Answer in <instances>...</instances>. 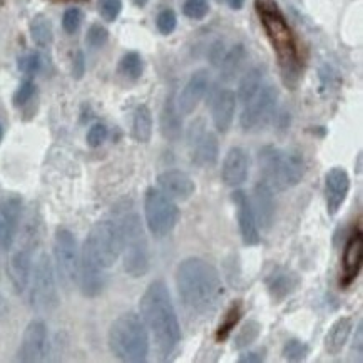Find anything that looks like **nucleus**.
<instances>
[{
  "mask_svg": "<svg viewBox=\"0 0 363 363\" xmlns=\"http://www.w3.org/2000/svg\"><path fill=\"white\" fill-rule=\"evenodd\" d=\"M241 316H243V303H241V300H238L235 301V303H231L230 308L226 310L225 316H223L220 327H218L215 333L218 343L226 342V340L231 337V333L235 332L236 327H238Z\"/></svg>",
  "mask_w": 363,
  "mask_h": 363,
  "instance_id": "obj_31",
  "label": "nucleus"
},
{
  "mask_svg": "<svg viewBox=\"0 0 363 363\" xmlns=\"http://www.w3.org/2000/svg\"><path fill=\"white\" fill-rule=\"evenodd\" d=\"M264 357L259 355L258 352H248V353H243V355H240L238 362L240 363H259L263 362Z\"/></svg>",
  "mask_w": 363,
  "mask_h": 363,
  "instance_id": "obj_46",
  "label": "nucleus"
},
{
  "mask_svg": "<svg viewBox=\"0 0 363 363\" xmlns=\"http://www.w3.org/2000/svg\"><path fill=\"white\" fill-rule=\"evenodd\" d=\"M308 352H310V348L305 342H301V340H296V338H291V340H288L285 345H283L281 353H283V358L288 362H301L308 357Z\"/></svg>",
  "mask_w": 363,
  "mask_h": 363,
  "instance_id": "obj_35",
  "label": "nucleus"
},
{
  "mask_svg": "<svg viewBox=\"0 0 363 363\" xmlns=\"http://www.w3.org/2000/svg\"><path fill=\"white\" fill-rule=\"evenodd\" d=\"M147 2H149V0H133V4H134V6L139 7V9L146 7V6H147Z\"/></svg>",
  "mask_w": 363,
  "mask_h": 363,
  "instance_id": "obj_49",
  "label": "nucleus"
},
{
  "mask_svg": "<svg viewBox=\"0 0 363 363\" xmlns=\"http://www.w3.org/2000/svg\"><path fill=\"white\" fill-rule=\"evenodd\" d=\"M236 94L231 89H223L216 94L211 106V118L216 131L225 134L230 131L236 113Z\"/></svg>",
  "mask_w": 363,
  "mask_h": 363,
  "instance_id": "obj_25",
  "label": "nucleus"
},
{
  "mask_svg": "<svg viewBox=\"0 0 363 363\" xmlns=\"http://www.w3.org/2000/svg\"><path fill=\"white\" fill-rule=\"evenodd\" d=\"M262 323H258L256 320H248L243 327L240 328L238 335L235 337V342H233V347L236 350H243V348H248L250 345L258 340L259 335H262Z\"/></svg>",
  "mask_w": 363,
  "mask_h": 363,
  "instance_id": "obj_34",
  "label": "nucleus"
},
{
  "mask_svg": "<svg viewBox=\"0 0 363 363\" xmlns=\"http://www.w3.org/2000/svg\"><path fill=\"white\" fill-rule=\"evenodd\" d=\"M255 11L258 13L264 34L277 54L281 79L286 86L295 89L301 77V59L296 37L293 34L286 17L274 0H255Z\"/></svg>",
  "mask_w": 363,
  "mask_h": 363,
  "instance_id": "obj_3",
  "label": "nucleus"
},
{
  "mask_svg": "<svg viewBox=\"0 0 363 363\" xmlns=\"http://www.w3.org/2000/svg\"><path fill=\"white\" fill-rule=\"evenodd\" d=\"M119 74H123L125 79H129V81H138V79H141L143 72H144V62H143V57L139 52H128L123 55V59L119 60Z\"/></svg>",
  "mask_w": 363,
  "mask_h": 363,
  "instance_id": "obj_33",
  "label": "nucleus"
},
{
  "mask_svg": "<svg viewBox=\"0 0 363 363\" xmlns=\"http://www.w3.org/2000/svg\"><path fill=\"white\" fill-rule=\"evenodd\" d=\"M106 269L97 267L94 262H91L86 255L81 253V263H79L77 273V285L84 296L96 298L104 291L106 286Z\"/></svg>",
  "mask_w": 363,
  "mask_h": 363,
  "instance_id": "obj_24",
  "label": "nucleus"
},
{
  "mask_svg": "<svg viewBox=\"0 0 363 363\" xmlns=\"http://www.w3.org/2000/svg\"><path fill=\"white\" fill-rule=\"evenodd\" d=\"M246 60V49L243 44H236L235 48H231V50H226L225 59L221 62V76L225 81H231L238 76V72L241 71Z\"/></svg>",
  "mask_w": 363,
  "mask_h": 363,
  "instance_id": "obj_30",
  "label": "nucleus"
},
{
  "mask_svg": "<svg viewBox=\"0 0 363 363\" xmlns=\"http://www.w3.org/2000/svg\"><path fill=\"white\" fill-rule=\"evenodd\" d=\"M156 27L162 35H171L178 27V16L173 9H164L157 13L156 17Z\"/></svg>",
  "mask_w": 363,
  "mask_h": 363,
  "instance_id": "obj_36",
  "label": "nucleus"
},
{
  "mask_svg": "<svg viewBox=\"0 0 363 363\" xmlns=\"http://www.w3.org/2000/svg\"><path fill=\"white\" fill-rule=\"evenodd\" d=\"M188 146L189 157L193 164L203 169L213 167L220 157V143L215 133L208 131L203 119H198L196 123L191 124L188 133Z\"/></svg>",
  "mask_w": 363,
  "mask_h": 363,
  "instance_id": "obj_12",
  "label": "nucleus"
},
{
  "mask_svg": "<svg viewBox=\"0 0 363 363\" xmlns=\"http://www.w3.org/2000/svg\"><path fill=\"white\" fill-rule=\"evenodd\" d=\"M363 263V231L358 226L355 231L348 236L345 248L342 256V278H340V286L348 288L360 274Z\"/></svg>",
  "mask_w": 363,
  "mask_h": 363,
  "instance_id": "obj_15",
  "label": "nucleus"
},
{
  "mask_svg": "<svg viewBox=\"0 0 363 363\" xmlns=\"http://www.w3.org/2000/svg\"><path fill=\"white\" fill-rule=\"evenodd\" d=\"M353 350H355L358 355H362V350H363V328H362V323L357 327L355 340H353Z\"/></svg>",
  "mask_w": 363,
  "mask_h": 363,
  "instance_id": "obj_47",
  "label": "nucleus"
},
{
  "mask_svg": "<svg viewBox=\"0 0 363 363\" xmlns=\"http://www.w3.org/2000/svg\"><path fill=\"white\" fill-rule=\"evenodd\" d=\"M30 37L32 40L35 42V45L39 48H49L54 40V29H52V22L48 16L44 13H39L32 18L30 22Z\"/></svg>",
  "mask_w": 363,
  "mask_h": 363,
  "instance_id": "obj_32",
  "label": "nucleus"
},
{
  "mask_svg": "<svg viewBox=\"0 0 363 363\" xmlns=\"http://www.w3.org/2000/svg\"><path fill=\"white\" fill-rule=\"evenodd\" d=\"M108 136H109L108 125L102 124V123H96V124H92L89 131H87L86 141L91 147H99V146H102V144H104V141L108 139Z\"/></svg>",
  "mask_w": 363,
  "mask_h": 363,
  "instance_id": "obj_43",
  "label": "nucleus"
},
{
  "mask_svg": "<svg viewBox=\"0 0 363 363\" xmlns=\"http://www.w3.org/2000/svg\"><path fill=\"white\" fill-rule=\"evenodd\" d=\"M350 193V176L343 167L335 166L325 176V196H327V211L335 216L342 209Z\"/></svg>",
  "mask_w": 363,
  "mask_h": 363,
  "instance_id": "obj_18",
  "label": "nucleus"
},
{
  "mask_svg": "<svg viewBox=\"0 0 363 363\" xmlns=\"http://www.w3.org/2000/svg\"><path fill=\"white\" fill-rule=\"evenodd\" d=\"M209 84H211V76H209L208 69H199L189 77L184 89L176 99V106H178L181 114L189 116L198 109L199 102L204 99V96L209 91Z\"/></svg>",
  "mask_w": 363,
  "mask_h": 363,
  "instance_id": "obj_17",
  "label": "nucleus"
},
{
  "mask_svg": "<svg viewBox=\"0 0 363 363\" xmlns=\"http://www.w3.org/2000/svg\"><path fill=\"white\" fill-rule=\"evenodd\" d=\"M81 253L102 269L113 268L121 256V236L116 221H97L84 241Z\"/></svg>",
  "mask_w": 363,
  "mask_h": 363,
  "instance_id": "obj_7",
  "label": "nucleus"
},
{
  "mask_svg": "<svg viewBox=\"0 0 363 363\" xmlns=\"http://www.w3.org/2000/svg\"><path fill=\"white\" fill-rule=\"evenodd\" d=\"M209 12L208 0H186L183 4V13L191 21H203Z\"/></svg>",
  "mask_w": 363,
  "mask_h": 363,
  "instance_id": "obj_37",
  "label": "nucleus"
},
{
  "mask_svg": "<svg viewBox=\"0 0 363 363\" xmlns=\"http://www.w3.org/2000/svg\"><path fill=\"white\" fill-rule=\"evenodd\" d=\"M353 330V320L350 316H340L330 327L327 337H325V348L328 355L337 357L345 348L348 338H350Z\"/></svg>",
  "mask_w": 363,
  "mask_h": 363,
  "instance_id": "obj_27",
  "label": "nucleus"
},
{
  "mask_svg": "<svg viewBox=\"0 0 363 363\" xmlns=\"http://www.w3.org/2000/svg\"><path fill=\"white\" fill-rule=\"evenodd\" d=\"M259 171L273 191H288L303 181L306 173L305 157L298 149L264 146L258 152Z\"/></svg>",
  "mask_w": 363,
  "mask_h": 363,
  "instance_id": "obj_6",
  "label": "nucleus"
},
{
  "mask_svg": "<svg viewBox=\"0 0 363 363\" xmlns=\"http://www.w3.org/2000/svg\"><path fill=\"white\" fill-rule=\"evenodd\" d=\"M54 262L60 281L66 286L77 285L79 263H81V250L77 238L72 231L59 228L54 236Z\"/></svg>",
  "mask_w": 363,
  "mask_h": 363,
  "instance_id": "obj_10",
  "label": "nucleus"
},
{
  "mask_svg": "<svg viewBox=\"0 0 363 363\" xmlns=\"http://www.w3.org/2000/svg\"><path fill=\"white\" fill-rule=\"evenodd\" d=\"M109 40V30L101 24H92L87 30L86 42L91 49H101L108 44Z\"/></svg>",
  "mask_w": 363,
  "mask_h": 363,
  "instance_id": "obj_39",
  "label": "nucleus"
},
{
  "mask_svg": "<svg viewBox=\"0 0 363 363\" xmlns=\"http://www.w3.org/2000/svg\"><path fill=\"white\" fill-rule=\"evenodd\" d=\"M233 203L236 204V218H238L241 240L246 246H258L262 241V235H259V226L250 196L245 191L238 189L233 193Z\"/></svg>",
  "mask_w": 363,
  "mask_h": 363,
  "instance_id": "obj_16",
  "label": "nucleus"
},
{
  "mask_svg": "<svg viewBox=\"0 0 363 363\" xmlns=\"http://www.w3.org/2000/svg\"><path fill=\"white\" fill-rule=\"evenodd\" d=\"M82 18H84V13L81 9L77 7H69L66 12H64L62 16V29L66 34H76L79 30V27L82 24Z\"/></svg>",
  "mask_w": 363,
  "mask_h": 363,
  "instance_id": "obj_40",
  "label": "nucleus"
},
{
  "mask_svg": "<svg viewBox=\"0 0 363 363\" xmlns=\"http://www.w3.org/2000/svg\"><path fill=\"white\" fill-rule=\"evenodd\" d=\"M49 355V332L44 320L35 318L29 322L24 335H22L21 347L17 352V360L24 363L44 362Z\"/></svg>",
  "mask_w": 363,
  "mask_h": 363,
  "instance_id": "obj_13",
  "label": "nucleus"
},
{
  "mask_svg": "<svg viewBox=\"0 0 363 363\" xmlns=\"http://www.w3.org/2000/svg\"><path fill=\"white\" fill-rule=\"evenodd\" d=\"M300 283V277L293 269L285 267H274L264 278V285L274 303H281L283 300L291 296L298 290Z\"/></svg>",
  "mask_w": 363,
  "mask_h": 363,
  "instance_id": "obj_21",
  "label": "nucleus"
},
{
  "mask_svg": "<svg viewBox=\"0 0 363 363\" xmlns=\"http://www.w3.org/2000/svg\"><path fill=\"white\" fill-rule=\"evenodd\" d=\"M2 139H4V128L2 124H0V143H2Z\"/></svg>",
  "mask_w": 363,
  "mask_h": 363,
  "instance_id": "obj_50",
  "label": "nucleus"
},
{
  "mask_svg": "<svg viewBox=\"0 0 363 363\" xmlns=\"http://www.w3.org/2000/svg\"><path fill=\"white\" fill-rule=\"evenodd\" d=\"M174 278L181 301L191 313L211 316L225 300L226 288L221 274L206 259L196 256L183 259L176 268Z\"/></svg>",
  "mask_w": 363,
  "mask_h": 363,
  "instance_id": "obj_1",
  "label": "nucleus"
},
{
  "mask_svg": "<svg viewBox=\"0 0 363 363\" xmlns=\"http://www.w3.org/2000/svg\"><path fill=\"white\" fill-rule=\"evenodd\" d=\"M278 97H280V92H278L277 87H262V89L256 92L253 99H250L245 104L243 113L240 116L241 129L246 133H253L263 129L264 125L274 118L278 106Z\"/></svg>",
  "mask_w": 363,
  "mask_h": 363,
  "instance_id": "obj_11",
  "label": "nucleus"
},
{
  "mask_svg": "<svg viewBox=\"0 0 363 363\" xmlns=\"http://www.w3.org/2000/svg\"><path fill=\"white\" fill-rule=\"evenodd\" d=\"M226 2H228V6H230V9H233V11H240V9H243L246 0H226Z\"/></svg>",
  "mask_w": 363,
  "mask_h": 363,
  "instance_id": "obj_48",
  "label": "nucleus"
},
{
  "mask_svg": "<svg viewBox=\"0 0 363 363\" xmlns=\"http://www.w3.org/2000/svg\"><path fill=\"white\" fill-rule=\"evenodd\" d=\"M251 206H253L256 221L262 230H269L274 221V213H277V204H274L273 188L267 181H259L255 184L253 198H250Z\"/></svg>",
  "mask_w": 363,
  "mask_h": 363,
  "instance_id": "obj_22",
  "label": "nucleus"
},
{
  "mask_svg": "<svg viewBox=\"0 0 363 363\" xmlns=\"http://www.w3.org/2000/svg\"><path fill=\"white\" fill-rule=\"evenodd\" d=\"M22 218V199L12 194L0 201V251H9L16 241Z\"/></svg>",
  "mask_w": 363,
  "mask_h": 363,
  "instance_id": "obj_14",
  "label": "nucleus"
},
{
  "mask_svg": "<svg viewBox=\"0 0 363 363\" xmlns=\"http://www.w3.org/2000/svg\"><path fill=\"white\" fill-rule=\"evenodd\" d=\"M35 84L34 81H30V79H26V81L21 82V86L17 87L16 94H13V106L16 108H24L26 104H29V102L32 101V97L35 96Z\"/></svg>",
  "mask_w": 363,
  "mask_h": 363,
  "instance_id": "obj_38",
  "label": "nucleus"
},
{
  "mask_svg": "<svg viewBox=\"0 0 363 363\" xmlns=\"http://www.w3.org/2000/svg\"><path fill=\"white\" fill-rule=\"evenodd\" d=\"M157 188L173 201H188L196 193V184L188 173L181 169H167L157 176Z\"/></svg>",
  "mask_w": 363,
  "mask_h": 363,
  "instance_id": "obj_20",
  "label": "nucleus"
},
{
  "mask_svg": "<svg viewBox=\"0 0 363 363\" xmlns=\"http://www.w3.org/2000/svg\"><path fill=\"white\" fill-rule=\"evenodd\" d=\"M108 343L113 355L121 362H146L151 348V338L143 318L134 311L119 315L111 323Z\"/></svg>",
  "mask_w": 363,
  "mask_h": 363,
  "instance_id": "obj_5",
  "label": "nucleus"
},
{
  "mask_svg": "<svg viewBox=\"0 0 363 363\" xmlns=\"http://www.w3.org/2000/svg\"><path fill=\"white\" fill-rule=\"evenodd\" d=\"M84 74H86V57H84L81 50H77L72 59V77L82 79Z\"/></svg>",
  "mask_w": 363,
  "mask_h": 363,
  "instance_id": "obj_45",
  "label": "nucleus"
},
{
  "mask_svg": "<svg viewBox=\"0 0 363 363\" xmlns=\"http://www.w3.org/2000/svg\"><path fill=\"white\" fill-rule=\"evenodd\" d=\"M30 306L37 313H52L59 306V290L55 281L54 262L48 253L39 255L30 277Z\"/></svg>",
  "mask_w": 363,
  "mask_h": 363,
  "instance_id": "obj_8",
  "label": "nucleus"
},
{
  "mask_svg": "<svg viewBox=\"0 0 363 363\" xmlns=\"http://www.w3.org/2000/svg\"><path fill=\"white\" fill-rule=\"evenodd\" d=\"M139 316L146 325L149 338L155 340L162 358L173 355L181 342V327L173 298L162 280L149 283L139 301Z\"/></svg>",
  "mask_w": 363,
  "mask_h": 363,
  "instance_id": "obj_2",
  "label": "nucleus"
},
{
  "mask_svg": "<svg viewBox=\"0 0 363 363\" xmlns=\"http://www.w3.org/2000/svg\"><path fill=\"white\" fill-rule=\"evenodd\" d=\"M160 131L161 136L169 143L179 141L183 136V114L179 113L173 94L167 96L164 104H162L160 114Z\"/></svg>",
  "mask_w": 363,
  "mask_h": 363,
  "instance_id": "obj_26",
  "label": "nucleus"
},
{
  "mask_svg": "<svg viewBox=\"0 0 363 363\" xmlns=\"http://www.w3.org/2000/svg\"><path fill=\"white\" fill-rule=\"evenodd\" d=\"M97 9L106 22H114L118 21L121 11H123V0H99Z\"/></svg>",
  "mask_w": 363,
  "mask_h": 363,
  "instance_id": "obj_41",
  "label": "nucleus"
},
{
  "mask_svg": "<svg viewBox=\"0 0 363 363\" xmlns=\"http://www.w3.org/2000/svg\"><path fill=\"white\" fill-rule=\"evenodd\" d=\"M226 45L223 40H216L215 44L209 48V52H208V59H209V64H211L213 67H220L223 59H225L226 55Z\"/></svg>",
  "mask_w": 363,
  "mask_h": 363,
  "instance_id": "obj_44",
  "label": "nucleus"
},
{
  "mask_svg": "<svg viewBox=\"0 0 363 363\" xmlns=\"http://www.w3.org/2000/svg\"><path fill=\"white\" fill-rule=\"evenodd\" d=\"M144 220L152 236L166 238L178 225L179 208L160 188H147L144 194Z\"/></svg>",
  "mask_w": 363,
  "mask_h": 363,
  "instance_id": "obj_9",
  "label": "nucleus"
},
{
  "mask_svg": "<svg viewBox=\"0 0 363 363\" xmlns=\"http://www.w3.org/2000/svg\"><path fill=\"white\" fill-rule=\"evenodd\" d=\"M42 69V57L40 54L32 52V54H26L18 59V71L27 74V76H35L39 74Z\"/></svg>",
  "mask_w": 363,
  "mask_h": 363,
  "instance_id": "obj_42",
  "label": "nucleus"
},
{
  "mask_svg": "<svg viewBox=\"0 0 363 363\" xmlns=\"http://www.w3.org/2000/svg\"><path fill=\"white\" fill-rule=\"evenodd\" d=\"M251 161L248 151L240 146L231 147L230 151L226 152L225 160H223L221 179L225 181V184L230 186V188H236V186H241L246 179H248Z\"/></svg>",
  "mask_w": 363,
  "mask_h": 363,
  "instance_id": "obj_19",
  "label": "nucleus"
},
{
  "mask_svg": "<svg viewBox=\"0 0 363 363\" xmlns=\"http://www.w3.org/2000/svg\"><path fill=\"white\" fill-rule=\"evenodd\" d=\"M32 268H34V258H32V251L27 248L17 250L11 256L7 263V274L11 280L13 290L18 295H22L27 288H29Z\"/></svg>",
  "mask_w": 363,
  "mask_h": 363,
  "instance_id": "obj_23",
  "label": "nucleus"
},
{
  "mask_svg": "<svg viewBox=\"0 0 363 363\" xmlns=\"http://www.w3.org/2000/svg\"><path fill=\"white\" fill-rule=\"evenodd\" d=\"M264 79V69L263 67H253L241 77L238 92H236V99H240L243 104H246L250 99H253L256 92L262 89V84Z\"/></svg>",
  "mask_w": 363,
  "mask_h": 363,
  "instance_id": "obj_29",
  "label": "nucleus"
},
{
  "mask_svg": "<svg viewBox=\"0 0 363 363\" xmlns=\"http://www.w3.org/2000/svg\"><path fill=\"white\" fill-rule=\"evenodd\" d=\"M131 134L134 141L146 144L152 138V114L146 104H139L133 114Z\"/></svg>",
  "mask_w": 363,
  "mask_h": 363,
  "instance_id": "obj_28",
  "label": "nucleus"
},
{
  "mask_svg": "<svg viewBox=\"0 0 363 363\" xmlns=\"http://www.w3.org/2000/svg\"><path fill=\"white\" fill-rule=\"evenodd\" d=\"M116 225L121 236V256L124 272L131 278H143L151 268V253L141 218L133 204H119L116 209Z\"/></svg>",
  "mask_w": 363,
  "mask_h": 363,
  "instance_id": "obj_4",
  "label": "nucleus"
}]
</instances>
